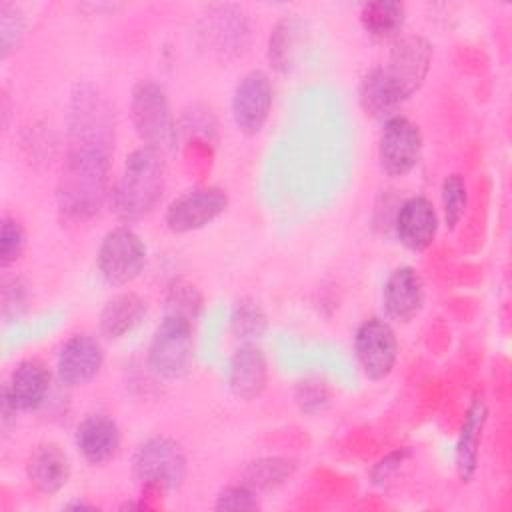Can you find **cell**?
Segmentation results:
<instances>
[{
    "label": "cell",
    "mask_w": 512,
    "mask_h": 512,
    "mask_svg": "<svg viewBox=\"0 0 512 512\" xmlns=\"http://www.w3.org/2000/svg\"><path fill=\"white\" fill-rule=\"evenodd\" d=\"M146 362L162 380L184 378L194 362V324L162 316L150 338Z\"/></svg>",
    "instance_id": "8992f818"
},
{
    "label": "cell",
    "mask_w": 512,
    "mask_h": 512,
    "mask_svg": "<svg viewBox=\"0 0 512 512\" xmlns=\"http://www.w3.org/2000/svg\"><path fill=\"white\" fill-rule=\"evenodd\" d=\"M148 314V302L136 292L112 296L98 314V330L108 340H120L134 332Z\"/></svg>",
    "instance_id": "44dd1931"
},
{
    "label": "cell",
    "mask_w": 512,
    "mask_h": 512,
    "mask_svg": "<svg viewBox=\"0 0 512 512\" xmlns=\"http://www.w3.org/2000/svg\"><path fill=\"white\" fill-rule=\"evenodd\" d=\"M432 56L434 48L430 40L420 34L400 36L394 40L388 60L380 68L388 88L400 104L422 88L432 66Z\"/></svg>",
    "instance_id": "52a82bcc"
},
{
    "label": "cell",
    "mask_w": 512,
    "mask_h": 512,
    "mask_svg": "<svg viewBox=\"0 0 512 512\" xmlns=\"http://www.w3.org/2000/svg\"><path fill=\"white\" fill-rule=\"evenodd\" d=\"M424 280L412 266L394 268L382 288V304L388 318L408 324L424 308Z\"/></svg>",
    "instance_id": "2e32d148"
},
{
    "label": "cell",
    "mask_w": 512,
    "mask_h": 512,
    "mask_svg": "<svg viewBox=\"0 0 512 512\" xmlns=\"http://www.w3.org/2000/svg\"><path fill=\"white\" fill-rule=\"evenodd\" d=\"M358 102H360L366 116H372V118L382 120V122L396 116V108L400 106V102L394 98L392 90L388 88L380 66L368 70L360 78Z\"/></svg>",
    "instance_id": "d4e9b609"
},
{
    "label": "cell",
    "mask_w": 512,
    "mask_h": 512,
    "mask_svg": "<svg viewBox=\"0 0 512 512\" xmlns=\"http://www.w3.org/2000/svg\"><path fill=\"white\" fill-rule=\"evenodd\" d=\"M26 250V230L24 226L12 218L2 216L0 220V266L8 268L16 264Z\"/></svg>",
    "instance_id": "4dcf8cb0"
},
{
    "label": "cell",
    "mask_w": 512,
    "mask_h": 512,
    "mask_svg": "<svg viewBox=\"0 0 512 512\" xmlns=\"http://www.w3.org/2000/svg\"><path fill=\"white\" fill-rule=\"evenodd\" d=\"M228 192L220 186H196L176 196L166 212V228L174 234H188L200 230L222 216L228 208Z\"/></svg>",
    "instance_id": "30bf717a"
},
{
    "label": "cell",
    "mask_w": 512,
    "mask_h": 512,
    "mask_svg": "<svg viewBox=\"0 0 512 512\" xmlns=\"http://www.w3.org/2000/svg\"><path fill=\"white\" fill-rule=\"evenodd\" d=\"M294 398H296V404H298L300 412H304L308 416H316V414H320L328 408L330 388L324 380H320L316 376H310V378H304L296 384Z\"/></svg>",
    "instance_id": "1f68e13d"
},
{
    "label": "cell",
    "mask_w": 512,
    "mask_h": 512,
    "mask_svg": "<svg viewBox=\"0 0 512 512\" xmlns=\"http://www.w3.org/2000/svg\"><path fill=\"white\" fill-rule=\"evenodd\" d=\"M354 352L362 374L372 380H384L396 366L398 340L392 326L382 318H366L354 334Z\"/></svg>",
    "instance_id": "8fae6325"
},
{
    "label": "cell",
    "mask_w": 512,
    "mask_h": 512,
    "mask_svg": "<svg viewBox=\"0 0 512 512\" xmlns=\"http://www.w3.org/2000/svg\"><path fill=\"white\" fill-rule=\"evenodd\" d=\"M30 292L28 284L22 276H12L2 284V318L6 322L20 320L22 314L28 310Z\"/></svg>",
    "instance_id": "d6a6232c"
},
{
    "label": "cell",
    "mask_w": 512,
    "mask_h": 512,
    "mask_svg": "<svg viewBox=\"0 0 512 512\" xmlns=\"http://www.w3.org/2000/svg\"><path fill=\"white\" fill-rule=\"evenodd\" d=\"M68 148L56 184V204L62 218L86 222L110 200V158L114 140L74 136L66 138Z\"/></svg>",
    "instance_id": "6da1fadb"
},
{
    "label": "cell",
    "mask_w": 512,
    "mask_h": 512,
    "mask_svg": "<svg viewBox=\"0 0 512 512\" xmlns=\"http://www.w3.org/2000/svg\"><path fill=\"white\" fill-rule=\"evenodd\" d=\"M268 384V360L254 342H242L230 356L226 386L238 400H256Z\"/></svg>",
    "instance_id": "9a60e30c"
},
{
    "label": "cell",
    "mask_w": 512,
    "mask_h": 512,
    "mask_svg": "<svg viewBox=\"0 0 512 512\" xmlns=\"http://www.w3.org/2000/svg\"><path fill=\"white\" fill-rule=\"evenodd\" d=\"M2 388L18 412H34L50 392V370L38 358L20 360Z\"/></svg>",
    "instance_id": "ffe728a7"
},
{
    "label": "cell",
    "mask_w": 512,
    "mask_h": 512,
    "mask_svg": "<svg viewBox=\"0 0 512 512\" xmlns=\"http://www.w3.org/2000/svg\"><path fill=\"white\" fill-rule=\"evenodd\" d=\"M272 100L274 88L266 72L250 70L240 76L230 100V112L238 132L244 136H256L270 116Z\"/></svg>",
    "instance_id": "7c38bea8"
},
{
    "label": "cell",
    "mask_w": 512,
    "mask_h": 512,
    "mask_svg": "<svg viewBox=\"0 0 512 512\" xmlns=\"http://www.w3.org/2000/svg\"><path fill=\"white\" fill-rule=\"evenodd\" d=\"M410 454H412V450H410L408 446H404V448L392 450L390 454H386L384 458H380V460L372 466V470H370V480H372V484H376V486L386 484V482L400 470V466L404 464V460H406Z\"/></svg>",
    "instance_id": "e575fe53"
},
{
    "label": "cell",
    "mask_w": 512,
    "mask_h": 512,
    "mask_svg": "<svg viewBox=\"0 0 512 512\" xmlns=\"http://www.w3.org/2000/svg\"><path fill=\"white\" fill-rule=\"evenodd\" d=\"M268 316L254 298H238L230 310V330L242 342H254L264 336Z\"/></svg>",
    "instance_id": "4316f807"
},
{
    "label": "cell",
    "mask_w": 512,
    "mask_h": 512,
    "mask_svg": "<svg viewBox=\"0 0 512 512\" xmlns=\"http://www.w3.org/2000/svg\"><path fill=\"white\" fill-rule=\"evenodd\" d=\"M306 32V24L296 16H284L274 24L268 38V62L278 74L294 70Z\"/></svg>",
    "instance_id": "7402d4cb"
},
{
    "label": "cell",
    "mask_w": 512,
    "mask_h": 512,
    "mask_svg": "<svg viewBox=\"0 0 512 512\" xmlns=\"http://www.w3.org/2000/svg\"><path fill=\"white\" fill-rule=\"evenodd\" d=\"M120 442L122 434L116 420L104 412L86 414L74 432V444L80 456L92 466L110 462L118 454Z\"/></svg>",
    "instance_id": "e0dca14e"
},
{
    "label": "cell",
    "mask_w": 512,
    "mask_h": 512,
    "mask_svg": "<svg viewBox=\"0 0 512 512\" xmlns=\"http://www.w3.org/2000/svg\"><path fill=\"white\" fill-rule=\"evenodd\" d=\"M28 30L26 14L12 2H0V60H8L16 54L24 42Z\"/></svg>",
    "instance_id": "f1b7e54d"
},
{
    "label": "cell",
    "mask_w": 512,
    "mask_h": 512,
    "mask_svg": "<svg viewBox=\"0 0 512 512\" xmlns=\"http://www.w3.org/2000/svg\"><path fill=\"white\" fill-rule=\"evenodd\" d=\"M104 364V348L90 334L70 336L58 350L56 372L62 384L76 388L98 376Z\"/></svg>",
    "instance_id": "4fadbf2b"
},
{
    "label": "cell",
    "mask_w": 512,
    "mask_h": 512,
    "mask_svg": "<svg viewBox=\"0 0 512 512\" xmlns=\"http://www.w3.org/2000/svg\"><path fill=\"white\" fill-rule=\"evenodd\" d=\"M204 308L202 290L188 278H174L164 296V316L180 318L186 322H196Z\"/></svg>",
    "instance_id": "484cf974"
},
{
    "label": "cell",
    "mask_w": 512,
    "mask_h": 512,
    "mask_svg": "<svg viewBox=\"0 0 512 512\" xmlns=\"http://www.w3.org/2000/svg\"><path fill=\"white\" fill-rule=\"evenodd\" d=\"M396 240L410 252H424L438 234V214L426 196L406 198L394 216Z\"/></svg>",
    "instance_id": "5bb4252c"
},
{
    "label": "cell",
    "mask_w": 512,
    "mask_h": 512,
    "mask_svg": "<svg viewBox=\"0 0 512 512\" xmlns=\"http://www.w3.org/2000/svg\"><path fill=\"white\" fill-rule=\"evenodd\" d=\"M186 472V452L174 438L150 436L132 454V474L142 486V492H172L182 486Z\"/></svg>",
    "instance_id": "3957f363"
},
{
    "label": "cell",
    "mask_w": 512,
    "mask_h": 512,
    "mask_svg": "<svg viewBox=\"0 0 512 512\" xmlns=\"http://www.w3.org/2000/svg\"><path fill=\"white\" fill-rule=\"evenodd\" d=\"M68 510H94L96 504H90V502H80V500H74L70 504H66Z\"/></svg>",
    "instance_id": "8d00e7d4"
},
{
    "label": "cell",
    "mask_w": 512,
    "mask_h": 512,
    "mask_svg": "<svg viewBox=\"0 0 512 512\" xmlns=\"http://www.w3.org/2000/svg\"><path fill=\"white\" fill-rule=\"evenodd\" d=\"M176 130H178V140L186 138L188 142L210 144L216 138L218 120L210 106L194 102L182 110L180 118L176 120Z\"/></svg>",
    "instance_id": "83f0119b"
},
{
    "label": "cell",
    "mask_w": 512,
    "mask_h": 512,
    "mask_svg": "<svg viewBox=\"0 0 512 512\" xmlns=\"http://www.w3.org/2000/svg\"><path fill=\"white\" fill-rule=\"evenodd\" d=\"M16 414H18V408L12 404L6 390L2 388L0 390V430H2V438H6L10 434V428L16 424Z\"/></svg>",
    "instance_id": "d590c367"
},
{
    "label": "cell",
    "mask_w": 512,
    "mask_h": 512,
    "mask_svg": "<svg viewBox=\"0 0 512 512\" xmlns=\"http://www.w3.org/2000/svg\"><path fill=\"white\" fill-rule=\"evenodd\" d=\"M486 420H488V404L482 394H474L466 408L464 420L460 424L456 450H454V464H456L458 478L462 482H470L476 476Z\"/></svg>",
    "instance_id": "ac0fdd59"
},
{
    "label": "cell",
    "mask_w": 512,
    "mask_h": 512,
    "mask_svg": "<svg viewBox=\"0 0 512 512\" xmlns=\"http://www.w3.org/2000/svg\"><path fill=\"white\" fill-rule=\"evenodd\" d=\"M70 458L56 442H42L26 458L28 482L46 496L58 494L70 480Z\"/></svg>",
    "instance_id": "d6986e66"
},
{
    "label": "cell",
    "mask_w": 512,
    "mask_h": 512,
    "mask_svg": "<svg viewBox=\"0 0 512 512\" xmlns=\"http://www.w3.org/2000/svg\"><path fill=\"white\" fill-rule=\"evenodd\" d=\"M296 470H298V460H294V458L262 456V458L246 462V466L240 472L238 482L246 484L248 488H252L260 494V492H268V490L282 486L288 478L294 476Z\"/></svg>",
    "instance_id": "cb8c5ba5"
},
{
    "label": "cell",
    "mask_w": 512,
    "mask_h": 512,
    "mask_svg": "<svg viewBox=\"0 0 512 512\" xmlns=\"http://www.w3.org/2000/svg\"><path fill=\"white\" fill-rule=\"evenodd\" d=\"M166 190L164 152L140 146L124 162L116 186L110 190V208L118 220L130 224L150 214Z\"/></svg>",
    "instance_id": "7a4b0ae2"
},
{
    "label": "cell",
    "mask_w": 512,
    "mask_h": 512,
    "mask_svg": "<svg viewBox=\"0 0 512 512\" xmlns=\"http://www.w3.org/2000/svg\"><path fill=\"white\" fill-rule=\"evenodd\" d=\"M260 508V500H258V492L248 488L246 484L238 482V484H230L226 488H222L216 494V502H214V510L220 512H228V510H258Z\"/></svg>",
    "instance_id": "836d02e7"
},
{
    "label": "cell",
    "mask_w": 512,
    "mask_h": 512,
    "mask_svg": "<svg viewBox=\"0 0 512 512\" xmlns=\"http://www.w3.org/2000/svg\"><path fill=\"white\" fill-rule=\"evenodd\" d=\"M360 24L364 32L378 40H398L406 24V6L398 0H374L360 8Z\"/></svg>",
    "instance_id": "603a6c76"
},
{
    "label": "cell",
    "mask_w": 512,
    "mask_h": 512,
    "mask_svg": "<svg viewBox=\"0 0 512 512\" xmlns=\"http://www.w3.org/2000/svg\"><path fill=\"white\" fill-rule=\"evenodd\" d=\"M442 198V216L444 224L452 230L462 220L466 204H468V188L460 174H450L444 178L440 188Z\"/></svg>",
    "instance_id": "f546056e"
},
{
    "label": "cell",
    "mask_w": 512,
    "mask_h": 512,
    "mask_svg": "<svg viewBox=\"0 0 512 512\" xmlns=\"http://www.w3.org/2000/svg\"><path fill=\"white\" fill-rule=\"evenodd\" d=\"M422 156L420 128L406 116L396 114L382 124L378 138V164L390 178L410 174Z\"/></svg>",
    "instance_id": "9c48e42d"
},
{
    "label": "cell",
    "mask_w": 512,
    "mask_h": 512,
    "mask_svg": "<svg viewBox=\"0 0 512 512\" xmlns=\"http://www.w3.org/2000/svg\"><path fill=\"white\" fill-rule=\"evenodd\" d=\"M132 126L144 146L168 152L178 144L176 118L166 90L154 80H138L130 92Z\"/></svg>",
    "instance_id": "277c9868"
},
{
    "label": "cell",
    "mask_w": 512,
    "mask_h": 512,
    "mask_svg": "<svg viewBox=\"0 0 512 512\" xmlns=\"http://www.w3.org/2000/svg\"><path fill=\"white\" fill-rule=\"evenodd\" d=\"M148 260L144 240L128 226L112 228L98 246L96 264L102 280L110 286H124L136 280Z\"/></svg>",
    "instance_id": "ba28073f"
},
{
    "label": "cell",
    "mask_w": 512,
    "mask_h": 512,
    "mask_svg": "<svg viewBox=\"0 0 512 512\" xmlns=\"http://www.w3.org/2000/svg\"><path fill=\"white\" fill-rule=\"evenodd\" d=\"M194 38L202 52L228 62L246 52L250 42V24L238 6L212 4L196 20Z\"/></svg>",
    "instance_id": "5b68a950"
}]
</instances>
